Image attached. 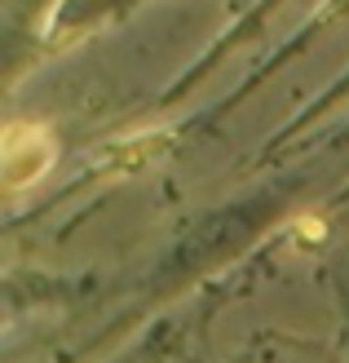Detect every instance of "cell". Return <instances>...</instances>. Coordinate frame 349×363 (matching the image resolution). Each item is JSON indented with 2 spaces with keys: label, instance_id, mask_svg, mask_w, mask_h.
Listing matches in <instances>:
<instances>
[{
  "label": "cell",
  "instance_id": "6da1fadb",
  "mask_svg": "<svg viewBox=\"0 0 349 363\" xmlns=\"http://www.w3.org/2000/svg\"><path fill=\"white\" fill-rule=\"evenodd\" d=\"M53 164V138L40 124H9L5 133V186L18 191L27 182L45 177V169Z\"/></svg>",
  "mask_w": 349,
  "mask_h": 363
}]
</instances>
